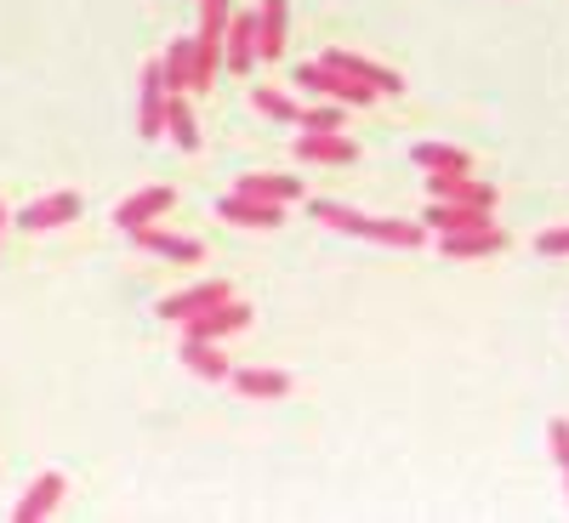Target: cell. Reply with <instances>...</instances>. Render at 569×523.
<instances>
[{"mask_svg":"<svg viewBox=\"0 0 569 523\" xmlns=\"http://www.w3.org/2000/svg\"><path fill=\"white\" fill-rule=\"evenodd\" d=\"M308 217L325 222V228H337V233H359V240H376V245H410V251H416V245L427 240L421 222H405V217H359V211H348V205H337V200H313Z\"/></svg>","mask_w":569,"mask_h":523,"instance_id":"obj_1","label":"cell"},{"mask_svg":"<svg viewBox=\"0 0 569 523\" xmlns=\"http://www.w3.org/2000/svg\"><path fill=\"white\" fill-rule=\"evenodd\" d=\"M297 86L313 91V98H337V103H370V98H376L365 80H353V74H342V69H330L325 58H319V63H302V69H297Z\"/></svg>","mask_w":569,"mask_h":523,"instance_id":"obj_2","label":"cell"},{"mask_svg":"<svg viewBox=\"0 0 569 523\" xmlns=\"http://www.w3.org/2000/svg\"><path fill=\"white\" fill-rule=\"evenodd\" d=\"M166 103H171V86H166V69L149 63L137 80V137H166Z\"/></svg>","mask_w":569,"mask_h":523,"instance_id":"obj_3","label":"cell"},{"mask_svg":"<svg viewBox=\"0 0 569 523\" xmlns=\"http://www.w3.org/2000/svg\"><path fill=\"white\" fill-rule=\"evenodd\" d=\"M297 160L302 165H353L359 149H353L342 131H302L297 137Z\"/></svg>","mask_w":569,"mask_h":523,"instance_id":"obj_4","label":"cell"},{"mask_svg":"<svg viewBox=\"0 0 569 523\" xmlns=\"http://www.w3.org/2000/svg\"><path fill=\"white\" fill-rule=\"evenodd\" d=\"M246 324H251V308L228 296V302H217V308L194 313L182 330H188V336H200V342H217V336H233V330H246Z\"/></svg>","mask_w":569,"mask_h":523,"instance_id":"obj_5","label":"cell"},{"mask_svg":"<svg viewBox=\"0 0 569 523\" xmlns=\"http://www.w3.org/2000/svg\"><path fill=\"white\" fill-rule=\"evenodd\" d=\"M217 217L233 222V228H279L284 222L279 200H257V194H222L217 200Z\"/></svg>","mask_w":569,"mask_h":523,"instance_id":"obj_6","label":"cell"},{"mask_svg":"<svg viewBox=\"0 0 569 523\" xmlns=\"http://www.w3.org/2000/svg\"><path fill=\"white\" fill-rule=\"evenodd\" d=\"M233 291L222 279H206V284H194V291H177V296H166L160 302V319H171V324H188L194 313H206V308H217V302H228Z\"/></svg>","mask_w":569,"mask_h":523,"instance_id":"obj_7","label":"cell"},{"mask_svg":"<svg viewBox=\"0 0 569 523\" xmlns=\"http://www.w3.org/2000/svg\"><path fill=\"white\" fill-rule=\"evenodd\" d=\"M131 240L149 251V257H166V262H206V245L188 240V233H160V228H131Z\"/></svg>","mask_w":569,"mask_h":523,"instance_id":"obj_8","label":"cell"},{"mask_svg":"<svg viewBox=\"0 0 569 523\" xmlns=\"http://www.w3.org/2000/svg\"><path fill=\"white\" fill-rule=\"evenodd\" d=\"M427 188H433V200H456V205H496V188L490 182H472L467 171H433L427 177Z\"/></svg>","mask_w":569,"mask_h":523,"instance_id":"obj_9","label":"cell"},{"mask_svg":"<svg viewBox=\"0 0 569 523\" xmlns=\"http://www.w3.org/2000/svg\"><path fill=\"white\" fill-rule=\"evenodd\" d=\"M325 63H330V69H342V74H353V80H365L376 98H399V91H405V80H399L393 69L365 63V58H353V52H325Z\"/></svg>","mask_w":569,"mask_h":523,"instance_id":"obj_10","label":"cell"},{"mask_svg":"<svg viewBox=\"0 0 569 523\" xmlns=\"http://www.w3.org/2000/svg\"><path fill=\"white\" fill-rule=\"evenodd\" d=\"M439 245H445V257L472 262V257H496V251H507V233L490 222V228H467V233H439Z\"/></svg>","mask_w":569,"mask_h":523,"instance_id":"obj_11","label":"cell"},{"mask_svg":"<svg viewBox=\"0 0 569 523\" xmlns=\"http://www.w3.org/2000/svg\"><path fill=\"white\" fill-rule=\"evenodd\" d=\"M171 200H177L171 188H142V194H131V200H120V205H114V222H120L126 233H131V228H149L154 217H166V211H171Z\"/></svg>","mask_w":569,"mask_h":523,"instance_id":"obj_12","label":"cell"},{"mask_svg":"<svg viewBox=\"0 0 569 523\" xmlns=\"http://www.w3.org/2000/svg\"><path fill=\"white\" fill-rule=\"evenodd\" d=\"M222 52H228V69H233V74H251V69H257V12L228 18V40H222Z\"/></svg>","mask_w":569,"mask_h":523,"instance_id":"obj_13","label":"cell"},{"mask_svg":"<svg viewBox=\"0 0 569 523\" xmlns=\"http://www.w3.org/2000/svg\"><path fill=\"white\" fill-rule=\"evenodd\" d=\"M74 217H80V194H46V200H34V205L18 211V222H23L29 233L63 228V222H74Z\"/></svg>","mask_w":569,"mask_h":523,"instance_id":"obj_14","label":"cell"},{"mask_svg":"<svg viewBox=\"0 0 569 523\" xmlns=\"http://www.w3.org/2000/svg\"><path fill=\"white\" fill-rule=\"evenodd\" d=\"M63 490H69V484H63V472H40V479L29 484V495L18 501V512H12V517H18V523H40L46 512H52V506L63 501Z\"/></svg>","mask_w":569,"mask_h":523,"instance_id":"obj_15","label":"cell"},{"mask_svg":"<svg viewBox=\"0 0 569 523\" xmlns=\"http://www.w3.org/2000/svg\"><path fill=\"white\" fill-rule=\"evenodd\" d=\"M427 228H439V233L490 228V211H485V205H456V200H433V211H427Z\"/></svg>","mask_w":569,"mask_h":523,"instance_id":"obj_16","label":"cell"},{"mask_svg":"<svg viewBox=\"0 0 569 523\" xmlns=\"http://www.w3.org/2000/svg\"><path fill=\"white\" fill-rule=\"evenodd\" d=\"M166 137L177 142L182 154L200 149V125H194V109H188V91H171V103H166Z\"/></svg>","mask_w":569,"mask_h":523,"instance_id":"obj_17","label":"cell"},{"mask_svg":"<svg viewBox=\"0 0 569 523\" xmlns=\"http://www.w3.org/2000/svg\"><path fill=\"white\" fill-rule=\"evenodd\" d=\"M284 52V0H262L257 12V58H279Z\"/></svg>","mask_w":569,"mask_h":523,"instance_id":"obj_18","label":"cell"},{"mask_svg":"<svg viewBox=\"0 0 569 523\" xmlns=\"http://www.w3.org/2000/svg\"><path fill=\"white\" fill-rule=\"evenodd\" d=\"M160 69H166V86H171V91H194V34L171 40L166 58H160Z\"/></svg>","mask_w":569,"mask_h":523,"instance_id":"obj_19","label":"cell"},{"mask_svg":"<svg viewBox=\"0 0 569 523\" xmlns=\"http://www.w3.org/2000/svg\"><path fill=\"white\" fill-rule=\"evenodd\" d=\"M182 364L194 370V375H206V382H228V375H233V370H228V353H217V348L200 342V336L182 342Z\"/></svg>","mask_w":569,"mask_h":523,"instance_id":"obj_20","label":"cell"},{"mask_svg":"<svg viewBox=\"0 0 569 523\" xmlns=\"http://www.w3.org/2000/svg\"><path fill=\"white\" fill-rule=\"evenodd\" d=\"M233 388L246 399H284L291 393V375L284 370H233Z\"/></svg>","mask_w":569,"mask_h":523,"instance_id":"obj_21","label":"cell"},{"mask_svg":"<svg viewBox=\"0 0 569 523\" xmlns=\"http://www.w3.org/2000/svg\"><path fill=\"white\" fill-rule=\"evenodd\" d=\"M410 160H416L421 171H472V160H467L461 149H450V142H416Z\"/></svg>","mask_w":569,"mask_h":523,"instance_id":"obj_22","label":"cell"},{"mask_svg":"<svg viewBox=\"0 0 569 523\" xmlns=\"http://www.w3.org/2000/svg\"><path fill=\"white\" fill-rule=\"evenodd\" d=\"M240 194H257V200H279V205H291V200H302V182L297 177H246L240 182Z\"/></svg>","mask_w":569,"mask_h":523,"instance_id":"obj_23","label":"cell"},{"mask_svg":"<svg viewBox=\"0 0 569 523\" xmlns=\"http://www.w3.org/2000/svg\"><path fill=\"white\" fill-rule=\"evenodd\" d=\"M268 120H279V125H297L302 120V109L291 103V98H284V91H273V86H257V98H251Z\"/></svg>","mask_w":569,"mask_h":523,"instance_id":"obj_24","label":"cell"},{"mask_svg":"<svg viewBox=\"0 0 569 523\" xmlns=\"http://www.w3.org/2000/svg\"><path fill=\"white\" fill-rule=\"evenodd\" d=\"M297 125H302V131H342V109H337V103H330V109H319V103H313Z\"/></svg>","mask_w":569,"mask_h":523,"instance_id":"obj_25","label":"cell"},{"mask_svg":"<svg viewBox=\"0 0 569 523\" xmlns=\"http://www.w3.org/2000/svg\"><path fill=\"white\" fill-rule=\"evenodd\" d=\"M536 251H541V257H569V228H552V233H541V240H536Z\"/></svg>","mask_w":569,"mask_h":523,"instance_id":"obj_26","label":"cell"},{"mask_svg":"<svg viewBox=\"0 0 569 523\" xmlns=\"http://www.w3.org/2000/svg\"><path fill=\"white\" fill-rule=\"evenodd\" d=\"M547 439H552V455H558V466H563V461H569V421H552Z\"/></svg>","mask_w":569,"mask_h":523,"instance_id":"obj_27","label":"cell"},{"mask_svg":"<svg viewBox=\"0 0 569 523\" xmlns=\"http://www.w3.org/2000/svg\"><path fill=\"white\" fill-rule=\"evenodd\" d=\"M0 233H7V205H0Z\"/></svg>","mask_w":569,"mask_h":523,"instance_id":"obj_28","label":"cell"},{"mask_svg":"<svg viewBox=\"0 0 569 523\" xmlns=\"http://www.w3.org/2000/svg\"><path fill=\"white\" fill-rule=\"evenodd\" d=\"M563 484H569V461H563Z\"/></svg>","mask_w":569,"mask_h":523,"instance_id":"obj_29","label":"cell"}]
</instances>
